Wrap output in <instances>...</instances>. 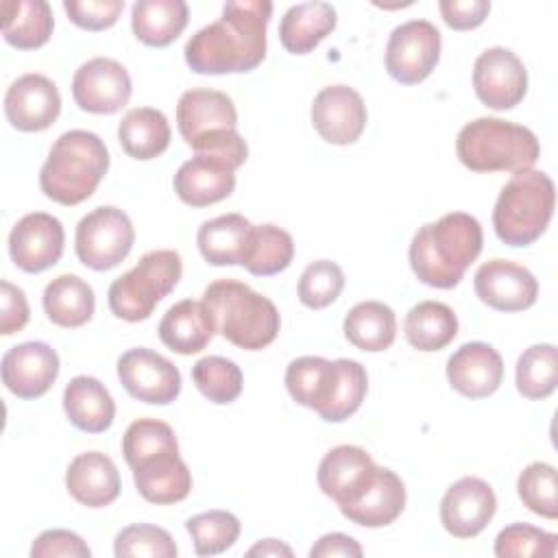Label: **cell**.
Returning a JSON list of instances; mask_svg holds the SVG:
<instances>
[{
	"label": "cell",
	"mask_w": 558,
	"mask_h": 558,
	"mask_svg": "<svg viewBox=\"0 0 558 558\" xmlns=\"http://www.w3.org/2000/svg\"><path fill=\"white\" fill-rule=\"evenodd\" d=\"M272 15L268 0H231L222 17L196 31L185 48V63L196 74H240L266 57V28Z\"/></svg>",
	"instance_id": "6da1fadb"
},
{
	"label": "cell",
	"mask_w": 558,
	"mask_h": 558,
	"mask_svg": "<svg viewBox=\"0 0 558 558\" xmlns=\"http://www.w3.org/2000/svg\"><path fill=\"white\" fill-rule=\"evenodd\" d=\"M482 244L480 220L464 211H451L414 233L408 253L410 266L421 283L449 290L462 281L466 268L480 257Z\"/></svg>",
	"instance_id": "7a4b0ae2"
},
{
	"label": "cell",
	"mask_w": 558,
	"mask_h": 558,
	"mask_svg": "<svg viewBox=\"0 0 558 558\" xmlns=\"http://www.w3.org/2000/svg\"><path fill=\"white\" fill-rule=\"evenodd\" d=\"M107 170L105 142L92 131L72 129L54 140L39 170V187L59 205H78L96 192Z\"/></svg>",
	"instance_id": "3957f363"
},
{
	"label": "cell",
	"mask_w": 558,
	"mask_h": 558,
	"mask_svg": "<svg viewBox=\"0 0 558 558\" xmlns=\"http://www.w3.org/2000/svg\"><path fill=\"white\" fill-rule=\"evenodd\" d=\"M177 126L196 155L222 159L233 170L248 157V146L235 131V105L225 92L198 87L181 94L177 102Z\"/></svg>",
	"instance_id": "277c9868"
},
{
	"label": "cell",
	"mask_w": 558,
	"mask_h": 558,
	"mask_svg": "<svg viewBox=\"0 0 558 558\" xmlns=\"http://www.w3.org/2000/svg\"><path fill=\"white\" fill-rule=\"evenodd\" d=\"M216 331L244 351H259L275 342L281 318L275 303L235 279L211 281L203 299Z\"/></svg>",
	"instance_id": "5b68a950"
},
{
	"label": "cell",
	"mask_w": 558,
	"mask_h": 558,
	"mask_svg": "<svg viewBox=\"0 0 558 558\" xmlns=\"http://www.w3.org/2000/svg\"><path fill=\"white\" fill-rule=\"evenodd\" d=\"M456 153L473 172H521L536 163L541 144L527 126L501 118H477L458 133Z\"/></svg>",
	"instance_id": "8992f818"
},
{
	"label": "cell",
	"mask_w": 558,
	"mask_h": 558,
	"mask_svg": "<svg viewBox=\"0 0 558 558\" xmlns=\"http://www.w3.org/2000/svg\"><path fill=\"white\" fill-rule=\"evenodd\" d=\"M556 205V187L543 170H521L501 187L495 209L493 227L497 238L508 246H527L538 240Z\"/></svg>",
	"instance_id": "52a82bcc"
},
{
	"label": "cell",
	"mask_w": 558,
	"mask_h": 558,
	"mask_svg": "<svg viewBox=\"0 0 558 558\" xmlns=\"http://www.w3.org/2000/svg\"><path fill=\"white\" fill-rule=\"evenodd\" d=\"M183 264L177 251H148L129 272L113 279L107 290L109 310L129 323L146 320L157 303L177 288Z\"/></svg>",
	"instance_id": "ba28073f"
},
{
	"label": "cell",
	"mask_w": 558,
	"mask_h": 558,
	"mask_svg": "<svg viewBox=\"0 0 558 558\" xmlns=\"http://www.w3.org/2000/svg\"><path fill=\"white\" fill-rule=\"evenodd\" d=\"M135 242L131 218L113 207L102 205L85 214L74 233L76 257L92 270H109L126 259Z\"/></svg>",
	"instance_id": "9c48e42d"
},
{
	"label": "cell",
	"mask_w": 558,
	"mask_h": 558,
	"mask_svg": "<svg viewBox=\"0 0 558 558\" xmlns=\"http://www.w3.org/2000/svg\"><path fill=\"white\" fill-rule=\"evenodd\" d=\"M440 59V31L427 20L399 24L386 46V70L401 85L423 83Z\"/></svg>",
	"instance_id": "30bf717a"
},
{
	"label": "cell",
	"mask_w": 558,
	"mask_h": 558,
	"mask_svg": "<svg viewBox=\"0 0 558 558\" xmlns=\"http://www.w3.org/2000/svg\"><path fill=\"white\" fill-rule=\"evenodd\" d=\"M118 377L133 399L153 405H168L181 392L179 368L144 347L129 349L118 357Z\"/></svg>",
	"instance_id": "8fae6325"
},
{
	"label": "cell",
	"mask_w": 558,
	"mask_h": 558,
	"mask_svg": "<svg viewBox=\"0 0 558 558\" xmlns=\"http://www.w3.org/2000/svg\"><path fill=\"white\" fill-rule=\"evenodd\" d=\"M473 89L486 107L512 109L527 92V70L510 48H488L473 63Z\"/></svg>",
	"instance_id": "7c38bea8"
},
{
	"label": "cell",
	"mask_w": 558,
	"mask_h": 558,
	"mask_svg": "<svg viewBox=\"0 0 558 558\" xmlns=\"http://www.w3.org/2000/svg\"><path fill=\"white\" fill-rule=\"evenodd\" d=\"M133 85L126 68L109 57L85 61L72 78V98L78 109L111 116L126 107Z\"/></svg>",
	"instance_id": "4fadbf2b"
},
{
	"label": "cell",
	"mask_w": 558,
	"mask_h": 558,
	"mask_svg": "<svg viewBox=\"0 0 558 558\" xmlns=\"http://www.w3.org/2000/svg\"><path fill=\"white\" fill-rule=\"evenodd\" d=\"M65 231L59 218L46 211L22 216L9 235V255L24 272H44L63 255Z\"/></svg>",
	"instance_id": "5bb4252c"
},
{
	"label": "cell",
	"mask_w": 558,
	"mask_h": 558,
	"mask_svg": "<svg viewBox=\"0 0 558 558\" xmlns=\"http://www.w3.org/2000/svg\"><path fill=\"white\" fill-rule=\"evenodd\" d=\"M497 497L482 477H460L440 499V523L456 538L477 536L495 517Z\"/></svg>",
	"instance_id": "9a60e30c"
},
{
	"label": "cell",
	"mask_w": 558,
	"mask_h": 558,
	"mask_svg": "<svg viewBox=\"0 0 558 558\" xmlns=\"http://www.w3.org/2000/svg\"><path fill=\"white\" fill-rule=\"evenodd\" d=\"M368 113L362 96L349 85L323 87L312 102V124L316 133L336 146H347L364 133Z\"/></svg>",
	"instance_id": "2e32d148"
},
{
	"label": "cell",
	"mask_w": 558,
	"mask_h": 558,
	"mask_svg": "<svg viewBox=\"0 0 558 558\" xmlns=\"http://www.w3.org/2000/svg\"><path fill=\"white\" fill-rule=\"evenodd\" d=\"M4 113L11 126L17 131H46L61 113L59 89L44 74H22L4 94Z\"/></svg>",
	"instance_id": "e0dca14e"
},
{
	"label": "cell",
	"mask_w": 558,
	"mask_h": 558,
	"mask_svg": "<svg viewBox=\"0 0 558 558\" xmlns=\"http://www.w3.org/2000/svg\"><path fill=\"white\" fill-rule=\"evenodd\" d=\"M475 294L497 312H521L536 303L538 281L521 264L490 259L475 270Z\"/></svg>",
	"instance_id": "ac0fdd59"
},
{
	"label": "cell",
	"mask_w": 558,
	"mask_h": 558,
	"mask_svg": "<svg viewBox=\"0 0 558 558\" xmlns=\"http://www.w3.org/2000/svg\"><path fill=\"white\" fill-rule=\"evenodd\" d=\"M57 375L59 355L46 342H22L2 355V384L20 399H37L46 395Z\"/></svg>",
	"instance_id": "d6986e66"
},
{
	"label": "cell",
	"mask_w": 558,
	"mask_h": 558,
	"mask_svg": "<svg viewBox=\"0 0 558 558\" xmlns=\"http://www.w3.org/2000/svg\"><path fill=\"white\" fill-rule=\"evenodd\" d=\"M377 469L379 466L371 453H366V449L355 445H338L320 460L316 480L320 490L333 499L338 508H344L371 486Z\"/></svg>",
	"instance_id": "ffe728a7"
},
{
	"label": "cell",
	"mask_w": 558,
	"mask_h": 558,
	"mask_svg": "<svg viewBox=\"0 0 558 558\" xmlns=\"http://www.w3.org/2000/svg\"><path fill=\"white\" fill-rule=\"evenodd\" d=\"M447 379L462 397L484 399L501 386L504 360L486 342H464L447 360Z\"/></svg>",
	"instance_id": "44dd1931"
},
{
	"label": "cell",
	"mask_w": 558,
	"mask_h": 558,
	"mask_svg": "<svg viewBox=\"0 0 558 558\" xmlns=\"http://www.w3.org/2000/svg\"><path fill=\"white\" fill-rule=\"evenodd\" d=\"M172 185L185 205L207 207L231 196L235 187V170L222 159L194 155L179 166Z\"/></svg>",
	"instance_id": "7402d4cb"
},
{
	"label": "cell",
	"mask_w": 558,
	"mask_h": 558,
	"mask_svg": "<svg viewBox=\"0 0 558 558\" xmlns=\"http://www.w3.org/2000/svg\"><path fill=\"white\" fill-rule=\"evenodd\" d=\"M68 493L87 508H105L120 495V473L100 451L78 453L65 471Z\"/></svg>",
	"instance_id": "603a6c76"
},
{
	"label": "cell",
	"mask_w": 558,
	"mask_h": 558,
	"mask_svg": "<svg viewBox=\"0 0 558 558\" xmlns=\"http://www.w3.org/2000/svg\"><path fill=\"white\" fill-rule=\"evenodd\" d=\"M157 333L170 351L192 355L209 344L216 333V325L203 301L183 299L168 307L159 320Z\"/></svg>",
	"instance_id": "cb8c5ba5"
},
{
	"label": "cell",
	"mask_w": 558,
	"mask_h": 558,
	"mask_svg": "<svg viewBox=\"0 0 558 558\" xmlns=\"http://www.w3.org/2000/svg\"><path fill=\"white\" fill-rule=\"evenodd\" d=\"M405 508V486L401 477L379 466L371 486L340 512L355 525L364 527H384L390 525Z\"/></svg>",
	"instance_id": "d4e9b609"
},
{
	"label": "cell",
	"mask_w": 558,
	"mask_h": 558,
	"mask_svg": "<svg viewBox=\"0 0 558 558\" xmlns=\"http://www.w3.org/2000/svg\"><path fill=\"white\" fill-rule=\"evenodd\" d=\"M340 371L338 362L325 360L320 355H303L288 364L286 368V388L290 397L310 410L323 414L338 388Z\"/></svg>",
	"instance_id": "484cf974"
},
{
	"label": "cell",
	"mask_w": 558,
	"mask_h": 558,
	"mask_svg": "<svg viewBox=\"0 0 558 558\" xmlns=\"http://www.w3.org/2000/svg\"><path fill=\"white\" fill-rule=\"evenodd\" d=\"M63 410L74 427L100 434L116 418V401L105 384L89 375H76L63 390Z\"/></svg>",
	"instance_id": "4316f807"
},
{
	"label": "cell",
	"mask_w": 558,
	"mask_h": 558,
	"mask_svg": "<svg viewBox=\"0 0 558 558\" xmlns=\"http://www.w3.org/2000/svg\"><path fill=\"white\" fill-rule=\"evenodd\" d=\"M137 493L157 506L183 501L192 490V473L179 453L157 456L133 469Z\"/></svg>",
	"instance_id": "83f0119b"
},
{
	"label": "cell",
	"mask_w": 558,
	"mask_h": 558,
	"mask_svg": "<svg viewBox=\"0 0 558 558\" xmlns=\"http://www.w3.org/2000/svg\"><path fill=\"white\" fill-rule=\"evenodd\" d=\"M336 9L329 2L294 4L279 22V41L292 54H307L336 28Z\"/></svg>",
	"instance_id": "f1b7e54d"
},
{
	"label": "cell",
	"mask_w": 558,
	"mask_h": 558,
	"mask_svg": "<svg viewBox=\"0 0 558 558\" xmlns=\"http://www.w3.org/2000/svg\"><path fill=\"white\" fill-rule=\"evenodd\" d=\"M187 20L183 0H137L131 11L133 35L153 48L170 46L185 31Z\"/></svg>",
	"instance_id": "f546056e"
},
{
	"label": "cell",
	"mask_w": 558,
	"mask_h": 558,
	"mask_svg": "<svg viewBox=\"0 0 558 558\" xmlns=\"http://www.w3.org/2000/svg\"><path fill=\"white\" fill-rule=\"evenodd\" d=\"M118 142L133 159H155L170 146L168 118L153 107L129 109L118 124Z\"/></svg>",
	"instance_id": "4dcf8cb0"
},
{
	"label": "cell",
	"mask_w": 558,
	"mask_h": 558,
	"mask_svg": "<svg viewBox=\"0 0 558 558\" xmlns=\"http://www.w3.org/2000/svg\"><path fill=\"white\" fill-rule=\"evenodd\" d=\"M251 222L242 214H222L198 227L196 244L203 259L211 266L242 264Z\"/></svg>",
	"instance_id": "1f68e13d"
},
{
	"label": "cell",
	"mask_w": 558,
	"mask_h": 558,
	"mask_svg": "<svg viewBox=\"0 0 558 558\" xmlns=\"http://www.w3.org/2000/svg\"><path fill=\"white\" fill-rule=\"evenodd\" d=\"M2 15V37L17 50L41 48L54 28L52 9L46 0H7Z\"/></svg>",
	"instance_id": "d6a6232c"
},
{
	"label": "cell",
	"mask_w": 558,
	"mask_h": 558,
	"mask_svg": "<svg viewBox=\"0 0 558 558\" xmlns=\"http://www.w3.org/2000/svg\"><path fill=\"white\" fill-rule=\"evenodd\" d=\"M44 312L59 327H81L94 316L96 296L92 286L78 275H59L44 290Z\"/></svg>",
	"instance_id": "836d02e7"
},
{
	"label": "cell",
	"mask_w": 558,
	"mask_h": 558,
	"mask_svg": "<svg viewBox=\"0 0 558 558\" xmlns=\"http://www.w3.org/2000/svg\"><path fill=\"white\" fill-rule=\"evenodd\" d=\"M344 338L360 351H386L397 338V316L381 301H362L353 305L342 323Z\"/></svg>",
	"instance_id": "e575fe53"
},
{
	"label": "cell",
	"mask_w": 558,
	"mask_h": 558,
	"mask_svg": "<svg viewBox=\"0 0 558 558\" xmlns=\"http://www.w3.org/2000/svg\"><path fill=\"white\" fill-rule=\"evenodd\" d=\"M403 331L414 349L440 351L458 336V316L440 301H421L405 314Z\"/></svg>",
	"instance_id": "d590c367"
},
{
	"label": "cell",
	"mask_w": 558,
	"mask_h": 558,
	"mask_svg": "<svg viewBox=\"0 0 558 558\" xmlns=\"http://www.w3.org/2000/svg\"><path fill=\"white\" fill-rule=\"evenodd\" d=\"M294 257L292 235L277 225H253L242 264L255 277H270L286 270Z\"/></svg>",
	"instance_id": "8d00e7d4"
},
{
	"label": "cell",
	"mask_w": 558,
	"mask_h": 558,
	"mask_svg": "<svg viewBox=\"0 0 558 558\" xmlns=\"http://www.w3.org/2000/svg\"><path fill=\"white\" fill-rule=\"evenodd\" d=\"M517 390L532 401L547 399L558 386V351L554 344H532L517 360Z\"/></svg>",
	"instance_id": "74e56055"
},
{
	"label": "cell",
	"mask_w": 558,
	"mask_h": 558,
	"mask_svg": "<svg viewBox=\"0 0 558 558\" xmlns=\"http://www.w3.org/2000/svg\"><path fill=\"white\" fill-rule=\"evenodd\" d=\"M122 453L131 469L163 456L179 453V442L174 429L157 418H137L133 421L122 436Z\"/></svg>",
	"instance_id": "f35d334b"
},
{
	"label": "cell",
	"mask_w": 558,
	"mask_h": 558,
	"mask_svg": "<svg viewBox=\"0 0 558 558\" xmlns=\"http://www.w3.org/2000/svg\"><path fill=\"white\" fill-rule=\"evenodd\" d=\"M192 379L201 395L211 403L225 405L240 397L242 392V371L233 360L222 355L201 357L192 366Z\"/></svg>",
	"instance_id": "ab89813d"
},
{
	"label": "cell",
	"mask_w": 558,
	"mask_h": 558,
	"mask_svg": "<svg viewBox=\"0 0 558 558\" xmlns=\"http://www.w3.org/2000/svg\"><path fill=\"white\" fill-rule=\"evenodd\" d=\"M198 556H216L227 551L240 536V521L227 510H207L185 521Z\"/></svg>",
	"instance_id": "60d3db41"
},
{
	"label": "cell",
	"mask_w": 558,
	"mask_h": 558,
	"mask_svg": "<svg viewBox=\"0 0 558 558\" xmlns=\"http://www.w3.org/2000/svg\"><path fill=\"white\" fill-rule=\"evenodd\" d=\"M519 499L527 510L538 517L556 519L558 517V497H556V469L547 462L527 464L517 480Z\"/></svg>",
	"instance_id": "b9f144b4"
},
{
	"label": "cell",
	"mask_w": 558,
	"mask_h": 558,
	"mask_svg": "<svg viewBox=\"0 0 558 558\" xmlns=\"http://www.w3.org/2000/svg\"><path fill=\"white\" fill-rule=\"evenodd\" d=\"M336 362L340 371L338 388L329 408L320 414V418L327 423H342L349 416H353L360 410L368 390V375L360 362L349 357H340Z\"/></svg>",
	"instance_id": "7bdbcfd3"
},
{
	"label": "cell",
	"mask_w": 558,
	"mask_h": 558,
	"mask_svg": "<svg viewBox=\"0 0 558 558\" xmlns=\"http://www.w3.org/2000/svg\"><path fill=\"white\" fill-rule=\"evenodd\" d=\"M344 288V272L331 259L312 262L299 279V301L310 310H323L331 305Z\"/></svg>",
	"instance_id": "ee69618b"
},
{
	"label": "cell",
	"mask_w": 558,
	"mask_h": 558,
	"mask_svg": "<svg viewBox=\"0 0 558 558\" xmlns=\"http://www.w3.org/2000/svg\"><path fill=\"white\" fill-rule=\"evenodd\" d=\"M113 554L118 558H174L177 543L163 527L150 523H133L118 532L113 541Z\"/></svg>",
	"instance_id": "f6af8a7d"
},
{
	"label": "cell",
	"mask_w": 558,
	"mask_h": 558,
	"mask_svg": "<svg viewBox=\"0 0 558 558\" xmlns=\"http://www.w3.org/2000/svg\"><path fill=\"white\" fill-rule=\"evenodd\" d=\"M558 549V536L530 523L506 525L495 538V556L499 558H525L541 556L554 558Z\"/></svg>",
	"instance_id": "bcb514c9"
},
{
	"label": "cell",
	"mask_w": 558,
	"mask_h": 558,
	"mask_svg": "<svg viewBox=\"0 0 558 558\" xmlns=\"http://www.w3.org/2000/svg\"><path fill=\"white\" fill-rule=\"evenodd\" d=\"M63 9L72 24L85 31H105L111 28L122 9V0H63Z\"/></svg>",
	"instance_id": "7dc6e473"
},
{
	"label": "cell",
	"mask_w": 558,
	"mask_h": 558,
	"mask_svg": "<svg viewBox=\"0 0 558 558\" xmlns=\"http://www.w3.org/2000/svg\"><path fill=\"white\" fill-rule=\"evenodd\" d=\"M33 558H89L92 549L87 543L70 530H46L31 547Z\"/></svg>",
	"instance_id": "c3c4849f"
},
{
	"label": "cell",
	"mask_w": 558,
	"mask_h": 558,
	"mask_svg": "<svg viewBox=\"0 0 558 558\" xmlns=\"http://www.w3.org/2000/svg\"><path fill=\"white\" fill-rule=\"evenodd\" d=\"M31 316L28 301L22 288L11 281H0V333L11 336L26 327Z\"/></svg>",
	"instance_id": "681fc988"
},
{
	"label": "cell",
	"mask_w": 558,
	"mask_h": 558,
	"mask_svg": "<svg viewBox=\"0 0 558 558\" xmlns=\"http://www.w3.org/2000/svg\"><path fill=\"white\" fill-rule=\"evenodd\" d=\"M440 15L453 31L477 28L490 13L488 0H440Z\"/></svg>",
	"instance_id": "f907efd6"
},
{
	"label": "cell",
	"mask_w": 558,
	"mask_h": 558,
	"mask_svg": "<svg viewBox=\"0 0 558 558\" xmlns=\"http://www.w3.org/2000/svg\"><path fill=\"white\" fill-rule=\"evenodd\" d=\"M362 554H364L362 545L342 532H331V534L320 536L310 549L312 558H336V556L360 558Z\"/></svg>",
	"instance_id": "816d5d0a"
},
{
	"label": "cell",
	"mask_w": 558,
	"mask_h": 558,
	"mask_svg": "<svg viewBox=\"0 0 558 558\" xmlns=\"http://www.w3.org/2000/svg\"><path fill=\"white\" fill-rule=\"evenodd\" d=\"M246 554L248 556H292V549L277 538H264L257 545H253Z\"/></svg>",
	"instance_id": "f5cc1de1"
}]
</instances>
